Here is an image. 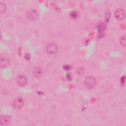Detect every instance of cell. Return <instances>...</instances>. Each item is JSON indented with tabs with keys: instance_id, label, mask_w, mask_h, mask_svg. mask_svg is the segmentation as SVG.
Instances as JSON below:
<instances>
[{
	"instance_id": "obj_1",
	"label": "cell",
	"mask_w": 126,
	"mask_h": 126,
	"mask_svg": "<svg viewBox=\"0 0 126 126\" xmlns=\"http://www.w3.org/2000/svg\"><path fill=\"white\" fill-rule=\"evenodd\" d=\"M45 49L47 52L49 54H54L58 51V46L57 44L55 42H48L45 45Z\"/></svg>"
},
{
	"instance_id": "obj_2",
	"label": "cell",
	"mask_w": 126,
	"mask_h": 126,
	"mask_svg": "<svg viewBox=\"0 0 126 126\" xmlns=\"http://www.w3.org/2000/svg\"><path fill=\"white\" fill-rule=\"evenodd\" d=\"M96 83L95 78L92 76H89L87 77L84 81V84L85 87L88 89H92L94 88Z\"/></svg>"
},
{
	"instance_id": "obj_3",
	"label": "cell",
	"mask_w": 126,
	"mask_h": 126,
	"mask_svg": "<svg viewBox=\"0 0 126 126\" xmlns=\"http://www.w3.org/2000/svg\"><path fill=\"white\" fill-rule=\"evenodd\" d=\"M26 17L30 20H35L38 16V11L33 8L28 9L26 12Z\"/></svg>"
},
{
	"instance_id": "obj_4",
	"label": "cell",
	"mask_w": 126,
	"mask_h": 126,
	"mask_svg": "<svg viewBox=\"0 0 126 126\" xmlns=\"http://www.w3.org/2000/svg\"><path fill=\"white\" fill-rule=\"evenodd\" d=\"M24 104V100L21 97H17L15 98L12 102L13 107L16 109L21 108Z\"/></svg>"
},
{
	"instance_id": "obj_5",
	"label": "cell",
	"mask_w": 126,
	"mask_h": 126,
	"mask_svg": "<svg viewBox=\"0 0 126 126\" xmlns=\"http://www.w3.org/2000/svg\"><path fill=\"white\" fill-rule=\"evenodd\" d=\"M114 16L117 19L122 20L125 18L126 16V13L123 9L118 8L114 12Z\"/></svg>"
},
{
	"instance_id": "obj_6",
	"label": "cell",
	"mask_w": 126,
	"mask_h": 126,
	"mask_svg": "<svg viewBox=\"0 0 126 126\" xmlns=\"http://www.w3.org/2000/svg\"><path fill=\"white\" fill-rule=\"evenodd\" d=\"M10 64V60L8 58L5 57H0V67L1 68H5L9 66Z\"/></svg>"
},
{
	"instance_id": "obj_7",
	"label": "cell",
	"mask_w": 126,
	"mask_h": 126,
	"mask_svg": "<svg viewBox=\"0 0 126 126\" xmlns=\"http://www.w3.org/2000/svg\"><path fill=\"white\" fill-rule=\"evenodd\" d=\"M17 82L19 85L23 86L25 85L27 82V79L25 75L23 74H20L17 77Z\"/></svg>"
},
{
	"instance_id": "obj_8",
	"label": "cell",
	"mask_w": 126,
	"mask_h": 126,
	"mask_svg": "<svg viewBox=\"0 0 126 126\" xmlns=\"http://www.w3.org/2000/svg\"><path fill=\"white\" fill-rule=\"evenodd\" d=\"M10 120H11V118L8 115L1 116L0 118V124L2 126H6L10 123Z\"/></svg>"
},
{
	"instance_id": "obj_9",
	"label": "cell",
	"mask_w": 126,
	"mask_h": 126,
	"mask_svg": "<svg viewBox=\"0 0 126 126\" xmlns=\"http://www.w3.org/2000/svg\"><path fill=\"white\" fill-rule=\"evenodd\" d=\"M42 69L39 66H35L33 69V74L34 76L37 78L40 77L42 75Z\"/></svg>"
},
{
	"instance_id": "obj_10",
	"label": "cell",
	"mask_w": 126,
	"mask_h": 126,
	"mask_svg": "<svg viewBox=\"0 0 126 126\" xmlns=\"http://www.w3.org/2000/svg\"><path fill=\"white\" fill-rule=\"evenodd\" d=\"M6 9V4L2 1L0 2V13H4Z\"/></svg>"
},
{
	"instance_id": "obj_11",
	"label": "cell",
	"mask_w": 126,
	"mask_h": 126,
	"mask_svg": "<svg viewBox=\"0 0 126 126\" xmlns=\"http://www.w3.org/2000/svg\"><path fill=\"white\" fill-rule=\"evenodd\" d=\"M84 72V68L82 66L78 67L76 69V73L78 75H81Z\"/></svg>"
},
{
	"instance_id": "obj_12",
	"label": "cell",
	"mask_w": 126,
	"mask_h": 126,
	"mask_svg": "<svg viewBox=\"0 0 126 126\" xmlns=\"http://www.w3.org/2000/svg\"><path fill=\"white\" fill-rule=\"evenodd\" d=\"M120 44L123 47H126V35L123 36L120 39Z\"/></svg>"
},
{
	"instance_id": "obj_13",
	"label": "cell",
	"mask_w": 126,
	"mask_h": 126,
	"mask_svg": "<svg viewBox=\"0 0 126 126\" xmlns=\"http://www.w3.org/2000/svg\"><path fill=\"white\" fill-rule=\"evenodd\" d=\"M71 16L72 17H75V16H77V13L76 12V11H74V12H72V13H71Z\"/></svg>"
},
{
	"instance_id": "obj_14",
	"label": "cell",
	"mask_w": 126,
	"mask_h": 126,
	"mask_svg": "<svg viewBox=\"0 0 126 126\" xmlns=\"http://www.w3.org/2000/svg\"><path fill=\"white\" fill-rule=\"evenodd\" d=\"M125 78H124V77H122L121 79V82L122 84H123L125 83Z\"/></svg>"
}]
</instances>
